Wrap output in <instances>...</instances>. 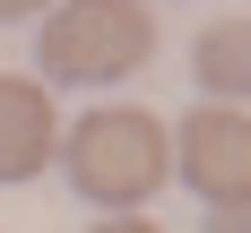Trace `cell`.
<instances>
[{
	"mask_svg": "<svg viewBox=\"0 0 251 233\" xmlns=\"http://www.w3.org/2000/svg\"><path fill=\"white\" fill-rule=\"evenodd\" d=\"M61 164H70V190L87 207H148L156 181L174 173V138L139 104H104L78 129H61Z\"/></svg>",
	"mask_w": 251,
	"mask_h": 233,
	"instance_id": "cell-1",
	"label": "cell"
},
{
	"mask_svg": "<svg viewBox=\"0 0 251 233\" xmlns=\"http://www.w3.org/2000/svg\"><path fill=\"white\" fill-rule=\"evenodd\" d=\"M35 52L61 86H113V78L148 69L156 18H148V0H61L35 35Z\"/></svg>",
	"mask_w": 251,
	"mask_h": 233,
	"instance_id": "cell-2",
	"label": "cell"
},
{
	"mask_svg": "<svg viewBox=\"0 0 251 233\" xmlns=\"http://www.w3.org/2000/svg\"><path fill=\"white\" fill-rule=\"evenodd\" d=\"M174 138V164L182 181L208 199V216H243L251 199V121L234 112V104H200L182 129H165Z\"/></svg>",
	"mask_w": 251,
	"mask_h": 233,
	"instance_id": "cell-3",
	"label": "cell"
},
{
	"mask_svg": "<svg viewBox=\"0 0 251 233\" xmlns=\"http://www.w3.org/2000/svg\"><path fill=\"white\" fill-rule=\"evenodd\" d=\"M61 155V112L35 78H0V181H35Z\"/></svg>",
	"mask_w": 251,
	"mask_h": 233,
	"instance_id": "cell-4",
	"label": "cell"
},
{
	"mask_svg": "<svg viewBox=\"0 0 251 233\" xmlns=\"http://www.w3.org/2000/svg\"><path fill=\"white\" fill-rule=\"evenodd\" d=\"M191 78L208 86V104H234V112H243V86H251V26H243V18H217L200 43H191Z\"/></svg>",
	"mask_w": 251,
	"mask_h": 233,
	"instance_id": "cell-5",
	"label": "cell"
},
{
	"mask_svg": "<svg viewBox=\"0 0 251 233\" xmlns=\"http://www.w3.org/2000/svg\"><path fill=\"white\" fill-rule=\"evenodd\" d=\"M96 233H165V225H148V216H104Z\"/></svg>",
	"mask_w": 251,
	"mask_h": 233,
	"instance_id": "cell-6",
	"label": "cell"
},
{
	"mask_svg": "<svg viewBox=\"0 0 251 233\" xmlns=\"http://www.w3.org/2000/svg\"><path fill=\"white\" fill-rule=\"evenodd\" d=\"M26 9H44V0H0V18H26Z\"/></svg>",
	"mask_w": 251,
	"mask_h": 233,
	"instance_id": "cell-7",
	"label": "cell"
}]
</instances>
